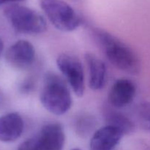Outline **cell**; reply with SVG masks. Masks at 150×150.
<instances>
[{
    "mask_svg": "<svg viewBox=\"0 0 150 150\" xmlns=\"http://www.w3.org/2000/svg\"><path fill=\"white\" fill-rule=\"evenodd\" d=\"M3 49H4V42H3L2 40L0 38V57H1V54H2Z\"/></svg>",
    "mask_w": 150,
    "mask_h": 150,
    "instance_id": "18",
    "label": "cell"
},
{
    "mask_svg": "<svg viewBox=\"0 0 150 150\" xmlns=\"http://www.w3.org/2000/svg\"><path fill=\"white\" fill-rule=\"evenodd\" d=\"M5 59L9 64L18 70H26L33 64L35 59L34 45L26 40H19L6 51Z\"/></svg>",
    "mask_w": 150,
    "mask_h": 150,
    "instance_id": "6",
    "label": "cell"
},
{
    "mask_svg": "<svg viewBox=\"0 0 150 150\" xmlns=\"http://www.w3.org/2000/svg\"><path fill=\"white\" fill-rule=\"evenodd\" d=\"M105 118L107 125L120 129L125 135L131 133L134 130L133 122L121 112L113 109H108L105 113Z\"/></svg>",
    "mask_w": 150,
    "mask_h": 150,
    "instance_id": "12",
    "label": "cell"
},
{
    "mask_svg": "<svg viewBox=\"0 0 150 150\" xmlns=\"http://www.w3.org/2000/svg\"><path fill=\"white\" fill-rule=\"evenodd\" d=\"M17 150H48L38 135L22 142Z\"/></svg>",
    "mask_w": 150,
    "mask_h": 150,
    "instance_id": "14",
    "label": "cell"
},
{
    "mask_svg": "<svg viewBox=\"0 0 150 150\" xmlns=\"http://www.w3.org/2000/svg\"><path fill=\"white\" fill-rule=\"evenodd\" d=\"M138 114L144 127L150 130V103L144 102L141 104L138 110Z\"/></svg>",
    "mask_w": 150,
    "mask_h": 150,
    "instance_id": "15",
    "label": "cell"
},
{
    "mask_svg": "<svg viewBox=\"0 0 150 150\" xmlns=\"http://www.w3.org/2000/svg\"><path fill=\"white\" fill-rule=\"evenodd\" d=\"M26 0H0V6L1 5H7L10 4H20V3L23 2Z\"/></svg>",
    "mask_w": 150,
    "mask_h": 150,
    "instance_id": "17",
    "label": "cell"
},
{
    "mask_svg": "<svg viewBox=\"0 0 150 150\" xmlns=\"http://www.w3.org/2000/svg\"><path fill=\"white\" fill-rule=\"evenodd\" d=\"M85 61L89 72V86L92 90H100L105 84L107 67L104 62L92 53H86Z\"/></svg>",
    "mask_w": 150,
    "mask_h": 150,
    "instance_id": "10",
    "label": "cell"
},
{
    "mask_svg": "<svg viewBox=\"0 0 150 150\" xmlns=\"http://www.w3.org/2000/svg\"><path fill=\"white\" fill-rule=\"evenodd\" d=\"M38 135L48 150H62L64 148L65 136L62 127L59 123L45 125Z\"/></svg>",
    "mask_w": 150,
    "mask_h": 150,
    "instance_id": "11",
    "label": "cell"
},
{
    "mask_svg": "<svg viewBox=\"0 0 150 150\" xmlns=\"http://www.w3.org/2000/svg\"><path fill=\"white\" fill-rule=\"evenodd\" d=\"M3 100H4V96H3L2 92H1V91H0V104H1V103H2Z\"/></svg>",
    "mask_w": 150,
    "mask_h": 150,
    "instance_id": "19",
    "label": "cell"
},
{
    "mask_svg": "<svg viewBox=\"0 0 150 150\" xmlns=\"http://www.w3.org/2000/svg\"><path fill=\"white\" fill-rule=\"evenodd\" d=\"M92 32L105 57L114 67L129 74H139L141 70L140 60L128 45L100 28H95Z\"/></svg>",
    "mask_w": 150,
    "mask_h": 150,
    "instance_id": "1",
    "label": "cell"
},
{
    "mask_svg": "<svg viewBox=\"0 0 150 150\" xmlns=\"http://www.w3.org/2000/svg\"><path fill=\"white\" fill-rule=\"evenodd\" d=\"M96 125V119L88 113H82L75 119V131L81 136H88L94 131Z\"/></svg>",
    "mask_w": 150,
    "mask_h": 150,
    "instance_id": "13",
    "label": "cell"
},
{
    "mask_svg": "<svg viewBox=\"0 0 150 150\" xmlns=\"http://www.w3.org/2000/svg\"><path fill=\"white\" fill-rule=\"evenodd\" d=\"M40 100L47 111L57 116L65 114L73 104L67 85L60 76L52 72L47 73L44 77Z\"/></svg>",
    "mask_w": 150,
    "mask_h": 150,
    "instance_id": "2",
    "label": "cell"
},
{
    "mask_svg": "<svg viewBox=\"0 0 150 150\" xmlns=\"http://www.w3.org/2000/svg\"><path fill=\"white\" fill-rule=\"evenodd\" d=\"M72 1H73V2H76V3H81L83 1V0H71Z\"/></svg>",
    "mask_w": 150,
    "mask_h": 150,
    "instance_id": "20",
    "label": "cell"
},
{
    "mask_svg": "<svg viewBox=\"0 0 150 150\" xmlns=\"http://www.w3.org/2000/svg\"><path fill=\"white\" fill-rule=\"evenodd\" d=\"M33 88H34L33 80H32L31 79H26V80H25L22 83L20 89L22 93L28 94L30 92H32Z\"/></svg>",
    "mask_w": 150,
    "mask_h": 150,
    "instance_id": "16",
    "label": "cell"
},
{
    "mask_svg": "<svg viewBox=\"0 0 150 150\" xmlns=\"http://www.w3.org/2000/svg\"><path fill=\"white\" fill-rule=\"evenodd\" d=\"M136 93V86L132 81L120 79L116 81L108 92V102L115 108H121L133 102Z\"/></svg>",
    "mask_w": 150,
    "mask_h": 150,
    "instance_id": "8",
    "label": "cell"
},
{
    "mask_svg": "<svg viewBox=\"0 0 150 150\" xmlns=\"http://www.w3.org/2000/svg\"><path fill=\"white\" fill-rule=\"evenodd\" d=\"M71 150H81V149H79V148H74V149H71Z\"/></svg>",
    "mask_w": 150,
    "mask_h": 150,
    "instance_id": "21",
    "label": "cell"
},
{
    "mask_svg": "<svg viewBox=\"0 0 150 150\" xmlns=\"http://www.w3.org/2000/svg\"><path fill=\"white\" fill-rule=\"evenodd\" d=\"M24 122L17 112H10L0 117V142H16L23 132Z\"/></svg>",
    "mask_w": 150,
    "mask_h": 150,
    "instance_id": "9",
    "label": "cell"
},
{
    "mask_svg": "<svg viewBox=\"0 0 150 150\" xmlns=\"http://www.w3.org/2000/svg\"><path fill=\"white\" fill-rule=\"evenodd\" d=\"M3 14L16 32L25 35H38L45 32L47 23L37 10L21 4L5 5Z\"/></svg>",
    "mask_w": 150,
    "mask_h": 150,
    "instance_id": "3",
    "label": "cell"
},
{
    "mask_svg": "<svg viewBox=\"0 0 150 150\" xmlns=\"http://www.w3.org/2000/svg\"><path fill=\"white\" fill-rule=\"evenodd\" d=\"M57 65L73 92L79 98L83 96L85 92V79L80 60L75 56L62 53L57 57Z\"/></svg>",
    "mask_w": 150,
    "mask_h": 150,
    "instance_id": "5",
    "label": "cell"
},
{
    "mask_svg": "<svg viewBox=\"0 0 150 150\" xmlns=\"http://www.w3.org/2000/svg\"><path fill=\"white\" fill-rule=\"evenodd\" d=\"M124 135L120 129L106 125L94 132L89 143V149L113 150L119 144Z\"/></svg>",
    "mask_w": 150,
    "mask_h": 150,
    "instance_id": "7",
    "label": "cell"
},
{
    "mask_svg": "<svg viewBox=\"0 0 150 150\" xmlns=\"http://www.w3.org/2000/svg\"><path fill=\"white\" fill-rule=\"evenodd\" d=\"M40 6L51 24L62 32H73L83 23L81 15L64 0H40Z\"/></svg>",
    "mask_w": 150,
    "mask_h": 150,
    "instance_id": "4",
    "label": "cell"
}]
</instances>
